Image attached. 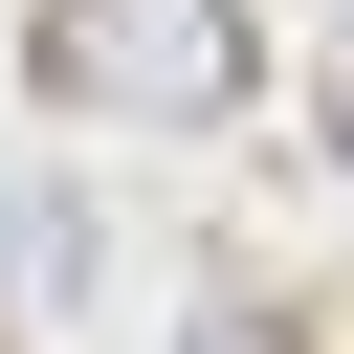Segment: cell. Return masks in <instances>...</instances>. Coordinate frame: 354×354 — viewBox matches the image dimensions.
I'll return each mask as SVG.
<instances>
[{"label":"cell","mask_w":354,"mask_h":354,"mask_svg":"<svg viewBox=\"0 0 354 354\" xmlns=\"http://www.w3.org/2000/svg\"><path fill=\"white\" fill-rule=\"evenodd\" d=\"M44 88L66 111H221L243 88V0H44Z\"/></svg>","instance_id":"obj_1"},{"label":"cell","mask_w":354,"mask_h":354,"mask_svg":"<svg viewBox=\"0 0 354 354\" xmlns=\"http://www.w3.org/2000/svg\"><path fill=\"white\" fill-rule=\"evenodd\" d=\"M66 288V199H0V310H44Z\"/></svg>","instance_id":"obj_2"},{"label":"cell","mask_w":354,"mask_h":354,"mask_svg":"<svg viewBox=\"0 0 354 354\" xmlns=\"http://www.w3.org/2000/svg\"><path fill=\"white\" fill-rule=\"evenodd\" d=\"M199 354H288V332H266V310H199Z\"/></svg>","instance_id":"obj_3"},{"label":"cell","mask_w":354,"mask_h":354,"mask_svg":"<svg viewBox=\"0 0 354 354\" xmlns=\"http://www.w3.org/2000/svg\"><path fill=\"white\" fill-rule=\"evenodd\" d=\"M332 155H354V44H332Z\"/></svg>","instance_id":"obj_4"}]
</instances>
